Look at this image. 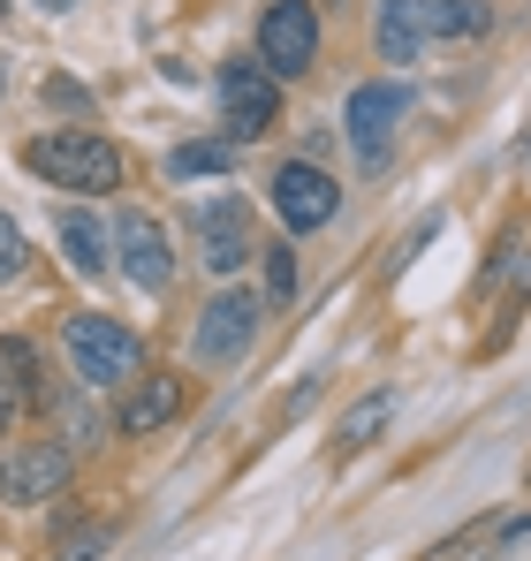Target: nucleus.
Here are the masks:
<instances>
[{
    "label": "nucleus",
    "instance_id": "obj_1",
    "mask_svg": "<svg viewBox=\"0 0 531 561\" xmlns=\"http://www.w3.org/2000/svg\"><path fill=\"white\" fill-rule=\"evenodd\" d=\"M23 168L54 190L106 197V190H122V145H106L99 129H46V137L23 145Z\"/></svg>",
    "mask_w": 531,
    "mask_h": 561
},
{
    "label": "nucleus",
    "instance_id": "obj_2",
    "mask_svg": "<svg viewBox=\"0 0 531 561\" xmlns=\"http://www.w3.org/2000/svg\"><path fill=\"white\" fill-rule=\"evenodd\" d=\"M61 350H69V373L84 387H114V379L137 373V334L122 319H99V311H77L61 327Z\"/></svg>",
    "mask_w": 531,
    "mask_h": 561
},
{
    "label": "nucleus",
    "instance_id": "obj_3",
    "mask_svg": "<svg viewBox=\"0 0 531 561\" xmlns=\"http://www.w3.org/2000/svg\"><path fill=\"white\" fill-rule=\"evenodd\" d=\"M259 61L273 77H304L319 61V8L312 0H266L259 8Z\"/></svg>",
    "mask_w": 531,
    "mask_h": 561
},
{
    "label": "nucleus",
    "instance_id": "obj_4",
    "mask_svg": "<svg viewBox=\"0 0 531 561\" xmlns=\"http://www.w3.org/2000/svg\"><path fill=\"white\" fill-rule=\"evenodd\" d=\"M403 106H410V92L387 84V77L350 92L342 122H350V145H357V168H364V175H380V168L395 160V122H403Z\"/></svg>",
    "mask_w": 531,
    "mask_h": 561
},
{
    "label": "nucleus",
    "instance_id": "obj_5",
    "mask_svg": "<svg viewBox=\"0 0 531 561\" xmlns=\"http://www.w3.org/2000/svg\"><path fill=\"white\" fill-rule=\"evenodd\" d=\"M259 311L266 296H251V288H221L205 311H197V365H244V350L259 342Z\"/></svg>",
    "mask_w": 531,
    "mask_h": 561
},
{
    "label": "nucleus",
    "instance_id": "obj_6",
    "mask_svg": "<svg viewBox=\"0 0 531 561\" xmlns=\"http://www.w3.org/2000/svg\"><path fill=\"white\" fill-rule=\"evenodd\" d=\"M221 122H228L236 145L266 137V129L281 122V77H273L266 61H228V69H221Z\"/></svg>",
    "mask_w": 531,
    "mask_h": 561
},
{
    "label": "nucleus",
    "instance_id": "obj_7",
    "mask_svg": "<svg viewBox=\"0 0 531 561\" xmlns=\"http://www.w3.org/2000/svg\"><path fill=\"white\" fill-rule=\"evenodd\" d=\"M69 478H77L69 440H23V448H8V456H0V501L38 508V501H54Z\"/></svg>",
    "mask_w": 531,
    "mask_h": 561
},
{
    "label": "nucleus",
    "instance_id": "obj_8",
    "mask_svg": "<svg viewBox=\"0 0 531 561\" xmlns=\"http://www.w3.org/2000/svg\"><path fill=\"white\" fill-rule=\"evenodd\" d=\"M273 213H281V228H296V236H312V228H327L335 220V205H342V190L327 168H312V160H289V168H273Z\"/></svg>",
    "mask_w": 531,
    "mask_h": 561
},
{
    "label": "nucleus",
    "instance_id": "obj_9",
    "mask_svg": "<svg viewBox=\"0 0 531 561\" xmlns=\"http://www.w3.org/2000/svg\"><path fill=\"white\" fill-rule=\"evenodd\" d=\"M114 259H122V274L137 280L145 296H160V288L176 280V243H168V228H160L152 213H129V220L114 228Z\"/></svg>",
    "mask_w": 531,
    "mask_h": 561
},
{
    "label": "nucleus",
    "instance_id": "obj_10",
    "mask_svg": "<svg viewBox=\"0 0 531 561\" xmlns=\"http://www.w3.org/2000/svg\"><path fill=\"white\" fill-rule=\"evenodd\" d=\"M190 236H197V251H205L213 274H236V266L251 259V213H244L236 197L197 205V213H190Z\"/></svg>",
    "mask_w": 531,
    "mask_h": 561
},
{
    "label": "nucleus",
    "instance_id": "obj_11",
    "mask_svg": "<svg viewBox=\"0 0 531 561\" xmlns=\"http://www.w3.org/2000/svg\"><path fill=\"white\" fill-rule=\"evenodd\" d=\"M182 410H190V387H182L176 373H145L137 387H129V394H122V410H114V425L145 440V433H160V425H176Z\"/></svg>",
    "mask_w": 531,
    "mask_h": 561
},
{
    "label": "nucleus",
    "instance_id": "obj_12",
    "mask_svg": "<svg viewBox=\"0 0 531 561\" xmlns=\"http://www.w3.org/2000/svg\"><path fill=\"white\" fill-rule=\"evenodd\" d=\"M372 46H380V61L410 69V61H418V46H426L418 0H380V15H372Z\"/></svg>",
    "mask_w": 531,
    "mask_h": 561
},
{
    "label": "nucleus",
    "instance_id": "obj_13",
    "mask_svg": "<svg viewBox=\"0 0 531 561\" xmlns=\"http://www.w3.org/2000/svg\"><path fill=\"white\" fill-rule=\"evenodd\" d=\"M387 425H395V394H387V387H372V394L357 402L350 417L335 425V463H350V456H364V448H372V440H380Z\"/></svg>",
    "mask_w": 531,
    "mask_h": 561
},
{
    "label": "nucleus",
    "instance_id": "obj_14",
    "mask_svg": "<svg viewBox=\"0 0 531 561\" xmlns=\"http://www.w3.org/2000/svg\"><path fill=\"white\" fill-rule=\"evenodd\" d=\"M426 38H486L494 31V0H418Z\"/></svg>",
    "mask_w": 531,
    "mask_h": 561
},
{
    "label": "nucleus",
    "instance_id": "obj_15",
    "mask_svg": "<svg viewBox=\"0 0 531 561\" xmlns=\"http://www.w3.org/2000/svg\"><path fill=\"white\" fill-rule=\"evenodd\" d=\"M61 251H69V266H77V274H99V266H106V228H99L91 213L69 205V213H61Z\"/></svg>",
    "mask_w": 531,
    "mask_h": 561
},
{
    "label": "nucleus",
    "instance_id": "obj_16",
    "mask_svg": "<svg viewBox=\"0 0 531 561\" xmlns=\"http://www.w3.org/2000/svg\"><path fill=\"white\" fill-rule=\"evenodd\" d=\"M168 175H176V183H197V175H228V145H213V137H197V145H176V152H168Z\"/></svg>",
    "mask_w": 531,
    "mask_h": 561
},
{
    "label": "nucleus",
    "instance_id": "obj_17",
    "mask_svg": "<svg viewBox=\"0 0 531 561\" xmlns=\"http://www.w3.org/2000/svg\"><path fill=\"white\" fill-rule=\"evenodd\" d=\"M23 402H31V387H23V373H15V365L0 357V433H8V425L23 417Z\"/></svg>",
    "mask_w": 531,
    "mask_h": 561
},
{
    "label": "nucleus",
    "instance_id": "obj_18",
    "mask_svg": "<svg viewBox=\"0 0 531 561\" xmlns=\"http://www.w3.org/2000/svg\"><path fill=\"white\" fill-rule=\"evenodd\" d=\"M106 539H114L106 524H84V531H69V547H61L54 561H99V554H106Z\"/></svg>",
    "mask_w": 531,
    "mask_h": 561
},
{
    "label": "nucleus",
    "instance_id": "obj_19",
    "mask_svg": "<svg viewBox=\"0 0 531 561\" xmlns=\"http://www.w3.org/2000/svg\"><path fill=\"white\" fill-rule=\"evenodd\" d=\"M23 274V228H15V213H0V280Z\"/></svg>",
    "mask_w": 531,
    "mask_h": 561
},
{
    "label": "nucleus",
    "instance_id": "obj_20",
    "mask_svg": "<svg viewBox=\"0 0 531 561\" xmlns=\"http://www.w3.org/2000/svg\"><path fill=\"white\" fill-rule=\"evenodd\" d=\"M289 288H296V266H289V251H273V259H266V296L289 304Z\"/></svg>",
    "mask_w": 531,
    "mask_h": 561
},
{
    "label": "nucleus",
    "instance_id": "obj_21",
    "mask_svg": "<svg viewBox=\"0 0 531 561\" xmlns=\"http://www.w3.org/2000/svg\"><path fill=\"white\" fill-rule=\"evenodd\" d=\"M46 99H54V106H69V114H91V92H77L69 77H54V84H46Z\"/></svg>",
    "mask_w": 531,
    "mask_h": 561
},
{
    "label": "nucleus",
    "instance_id": "obj_22",
    "mask_svg": "<svg viewBox=\"0 0 531 561\" xmlns=\"http://www.w3.org/2000/svg\"><path fill=\"white\" fill-rule=\"evenodd\" d=\"M38 8H46V15H69V8H77V0H38Z\"/></svg>",
    "mask_w": 531,
    "mask_h": 561
},
{
    "label": "nucleus",
    "instance_id": "obj_23",
    "mask_svg": "<svg viewBox=\"0 0 531 561\" xmlns=\"http://www.w3.org/2000/svg\"><path fill=\"white\" fill-rule=\"evenodd\" d=\"M0 92H8V69H0Z\"/></svg>",
    "mask_w": 531,
    "mask_h": 561
},
{
    "label": "nucleus",
    "instance_id": "obj_24",
    "mask_svg": "<svg viewBox=\"0 0 531 561\" xmlns=\"http://www.w3.org/2000/svg\"><path fill=\"white\" fill-rule=\"evenodd\" d=\"M8 8H15V0H0V15H8Z\"/></svg>",
    "mask_w": 531,
    "mask_h": 561
}]
</instances>
